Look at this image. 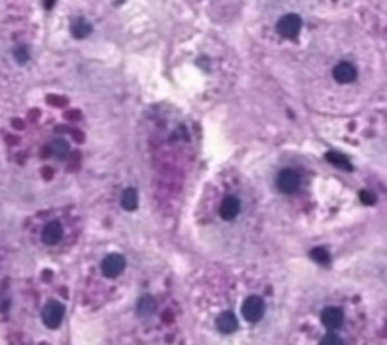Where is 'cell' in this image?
I'll return each instance as SVG.
<instances>
[{
	"mask_svg": "<svg viewBox=\"0 0 387 345\" xmlns=\"http://www.w3.org/2000/svg\"><path fill=\"white\" fill-rule=\"evenodd\" d=\"M64 312H65V311H64V306H62L59 302L51 300V302H48V303L44 306L41 317H42L44 324H45L48 329H56V327H59V324H61V321H62V318H64Z\"/></svg>",
	"mask_w": 387,
	"mask_h": 345,
	"instance_id": "cell-1",
	"label": "cell"
},
{
	"mask_svg": "<svg viewBox=\"0 0 387 345\" xmlns=\"http://www.w3.org/2000/svg\"><path fill=\"white\" fill-rule=\"evenodd\" d=\"M303 21L297 14H286L277 23V32L285 38H295L301 30Z\"/></svg>",
	"mask_w": 387,
	"mask_h": 345,
	"instance_id": "cell-2",
	"label": "cell"
},
{
	"mask_svg": "<svg viewBox=\"0 0 387 345\" xmlns=\"http://www.w3.org/2000/svg\"><path fill=\"white\" fill-rule=\"evenodd\" d=\"M265 314V303L260 297H248L242 305V315L247 321L256 323Z\"/></svg>",
	"mask_w": 387,
	"mask_h": 345,
	"instance_id": "cell-3",
	"label": "cell"
},
{
	"mask_svg": "<svg viewBox=\"0 0 387 345\" xmlns=\"http://www.w3.org/2000/svg\"><path fill=\"white\" fill-rule=\"evenodd\" d=\"M277 186L285 194H292L300 186V176L294 170H283L277 176Z\"/></svg>",
	"mask_w": 387,
	"mask_h": 345,
	"instance_id": "cell-4",
	"label": "cell"
},
{
	"mask_svg": "<svg viewBox=\"0 0 387 345\" xmlns=\"http://www.w3.org/2000/svg\"><path fill=\"white\" fill-rule=\"evenodd\" d=\"M126 265V261L121 255H109L104 258V261L101 262V271L107 276V277H115L118 276L123 268Z\"/></svg>",
	"mask_w": 387,
	"mask_h": 345,
	"instance_id": "cell-5",
	"label": "cell"
},
{
	"mask_svg": "<svg viewBox=\"0 0 387 345\" xmlns=\"http://www.w3.org/2000/svg\"><path fill=\"white\" fill-rule=\"evenodd\" d=\"M41 238H42V241H44L47 245L58 244V242L61 241V238H62V226H61L58 221L48 223V224L42 229Z\"/></svg>",
	"mask_w": 387,
	"mask_h": 345,
	"instance_id": "cell-6",
	"label": "cell"
},
{
	"mask_svg": "<svg viewBox=\"0 0 387 345\" xmlns=\"http://www.w3.org/2000/svg\"><path fill=\"white\" fill-rule=\"evenodd\" d=\"M333 76L336 79V82L339 83H350L356 79L357 76V71H356V67L350 62H341L335 67V71H333Z\"/></svg>",
	"mask_w": 387,
	"mask_h": 345,
	"instance_id": "cell-7",
	"label": "cell"
},
{
	"mask_svg": "<svg viewBox=\"0 0 387 345\" xmlns=\"http://www.w3.org/2000/svg\"><path fill=\"white\" fill-rule=\"evenodd\" d=\"M322 323L327 329L330 330H335L338 327L342 326V321H344V314L341 309L338 308H327L324 312H322Z\"/></svg>",
	"mask_w": 387,
	"mask_h": 345,
	"instance_id": "cell-8",
	"label": "cell"
},
{
	"mask_svg": "<svg viewBox=\"0 0 387 345\" xmlns=\"http://www.w3.org/2000/svg\"><path fill=\"white\" fill-rule=\"evenodd\" d=\"M239 211H241V202L236 199V197H227L219 208V215L224 220L230 221L239 214Z\"/></svg>",
	"mask_w": 387,
	"mask_h": 345,
	"instance_id": "cell-9",
	"label": "cell"
},
{
	"mask_svg": "<svg viewBox=\"0 0 387 345\" xmlns=\"http://www.w3.org/2000/svg\"><path fill=\"white\" fill-rule=\"evenodd\" d=\"M216 329L221 332V333H233L236 329H238V321H236V317L232 314V312H223L218 320H216Z\"/></svg>",
	"mask_w": 387,
	"mask_h": 345,
	"instance_id": "cell-10",
	"label": "cell"
},
{
	"mask_svg": "<svg viewBox=\"0 0 387 345\" xmlns=\"http://www.w3.org/2000/svg\"><path fill=\"white\" fill-rule=\"evenodd\" d=\"M121 205L126 211H133L136 209L138 206V194L135 189L129 188L123 192V197H121Z\"/></svg>",
	"mask_w": 387,
	"mask_h": 345,
	"instance_id": "cell-11",
	"label": "cell"
},
{
	"mask_svg": "<svg viewBox=\"0 0 387 345\" xmlns=\"http://www.w3.org/2000/svg\"><path fill=\"white\" fill-rule=\"evenodd\" d=\"M91 24L88 21H85L83 18H79L76 20L73 24H71V33L76 36V38H85L91 33Z\"/></svg>",
	"mask_w": 387,
	"mask_h": 345,
	"instance_id": "cell-12",
	"label": "cell"
},
{
	"mask_svg": "<svg viewBox=\"0 0 387 345\" xmlns=\"http://www.w3.org/2000/svg\"><path fill=\"white\" fill-rule=\"evenodd\" d=\"M156 311V302L153 297H150V295H145V297H142L138 303V314L142 315V317H147V315H151L153 312Z\"/></svg>",
	"mask_w": 387,
	"mask_h": 345,
	"instance_id": "cell-13",
	"label": "cell"
},
{
	"mask_svg": "<svg viewBox=\"0 0 387 345\" xmlns=\"http://www.w3.org/2000/svg\"><path fill=\"white\" fill-rule=\"evenodd\" d=\"M327 159H328L331 164H335L336 167H341V168H345V170H351V165H350L348 159H347L345 156L339 155V153L331 152V153L327 155Z\"/></svg>",
	"mask_w": 387,
	"mask_h": 345,
	"instance_id": "cell-14",
	"label": "cell"
},
{
	"mask_svg": "<svg viewBox=\"0 0 387 345\" xmlns=\"http://www.w3.org/2000/svg\"><path fill=\"white\" fill-rule=\"evenodd\" d=\"M68 149H70L68 142L64 141V139H54V141L51 142V152H53L54 155H58V156L67 155Z\"/></svg>",
	"mask_w": 387,
	"mask_h": 345,
	"instance_id": "cell-15",
	"label": "cell"
},
{
	"mask_svg": "<svg viewBox=\"0 0 387 345\" xmlns=\"http://www.w3.org/2000/svg\"><path fill=\"white\" fill-rule=\"evenodd\" d=\"M310 256H312L315 261H318L319 264H327V262L330 261V255H328L327 250H324V249H315V250H312V252H310Z\"/></svg>",
	"mask_w": 387,
	"mask_h": 345,
	"instance_id": "cell-16",
	"label": "cell"
},
{
	"mask_svg": "<svg viewBox=\"0 0 387 345\" xmlns=\"http://www.w3.org/2000/svg\"><path fill=\"white\" fill-rule=\"evenodd\" d=\"M321 345H342V339L336 333H328L327 336H324Z\"/></svg>",
	"mask_w": 387,
	"mask_h": 345,
	"instance_id": "cell-17",
	"label": "cell"
},
{
	"mask_svg": "<svg viewBox=\"0 0 387 345\" xmlns=\"http://www.w3.org/2000/svg\"><path fill=\"white\" fill-rule=\"evenodd\" d=\"M15 58L20 61V62H24L27 58H29V55H27V50L24 47H18L17 50H15Z\"/></svg>",
	"mask_w": 387,
	"mask_h": 345,
	"instance_id": "cell-18",
	"label": "cell"
},
{
	"mask_svg": "<svg viewBox=\"0 0 387 345\" xmlns=\"http://www.w3.org/2000/svg\"><path fill=\"white\" fill-rule=\"evenodd\" d=\"M360 197H362V200H363L365 203H368V205L374 203V197H372L369 192H366V191H365V192H362V194H360Z\"/></svg>",
	"mask_w": 387,
	"mask_h": 345,
	"instance_id": "cell-19",
	"label": "cell"
},
{
	"mask_svg": "<svg viewBox=\"0 0 387 345\" xmlns=\"http://www.w3.org/2000/svg\"><path fill=\"white\" fill-rule=\"evenodd\" d=\"M54 2H56V0H45V8H51Z\"/></svg>",
	"mask_w": 387,
	"mask_h": 345,
	"instance_id": "cell-20",
	"label": "cell"
}]
</instances>
